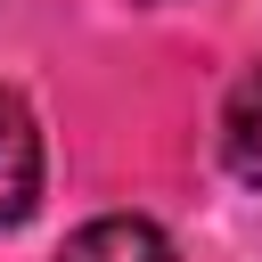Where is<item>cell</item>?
Masks as SVG:
<instances>
[{
  "instance_id": "6da1fadb",
  "label": "cell",
  "mask_w": 262,
  "mask_h": 262,
  "mask_svg": "<svg viewBox=\"0 0 262 262\" xmlns=\"http://www.w3.org/2000/svg\"><path fill=\"white\" fill-rule=\"evenodd\" d=\"M41 180H49V147H41V123L16 90H0V229L33 221L41 213Z\"/></svg>"
},
{
  "instance_id": "7a4b0ae2",
  "label": "cell",
  "mask_w": 262,
  "mask_h": 262,
  "mask_svg": "<svg viewBox=\"0 0 262 262\" xmlns=\"http://www.w3.org/2000/svg\"><path fill=\"white\" fill-rule=\"evenodd\" d=\"M57 262H180V246L147 221V213H98L66 237Z\"/></svg>"
},
{
  "instance_id": "3957f363",
  "label": "cell",
  "mask_w": 262,
  "mask_h": 262,
  "mask_svg": "<svg viewBox=\"0 0 262 262\" xmlns=\"http://www.w3.org/2000/svg\"><path fill=\"white\" fill-rule=\"evenodd\" d=\"M221 164L246 188H262V66H246L221 98Z\"/></svg>"
}]
</instances>
